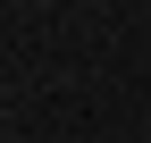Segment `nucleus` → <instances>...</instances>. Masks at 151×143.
I'll return each mask as SVG.
<instances>
[]
</instances>
